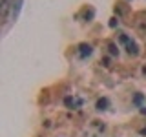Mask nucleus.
Segmentation results:
<instances>
[{
  "label": "nucleus",
  "mask_w": 146,
  "mask_h": 137,
  "mask_svg": "<svg viewBox=\"0 0 146 137\" xmlns=\"http://www.w3.org/2000/svg\"><path fill=\"white\" fill-rule=\"evenodd\" d=\"M20 7H22V0H17V2H13V7H11V13H13V17H17V15H18Z\"/></svg>",
  "instance_id": "obj_1"
},
{
  "label": "nucleus",
  "mask_w": 146,
  "mask_h": 137,
  "mask_svg": "<svg viewBox=\"0 0 146 137\" xmlns=\"http://www.w3.org/2000/svg\"><path fill=\"white\" fill-rule=\"evenodd\" d=\"M80 49H82V51H80L82 57H84V55H90V53H91V48H90V46H80Z\"/></svg>",
  "instance_id": "obj_2"
}]
</instances>
